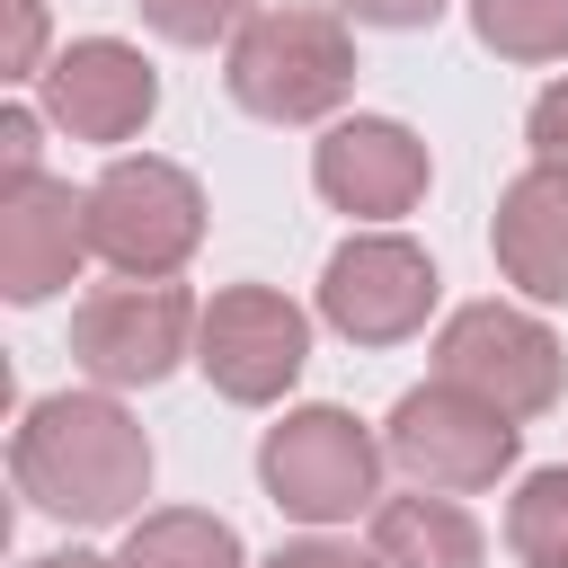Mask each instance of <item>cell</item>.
<instances>
[{"label": "cell", "mask_w": 568, "mask_h": 568, "mask_svg": "<svg viewBox=\"0 0 568 568\" xmlns=\"http://www.w3.org/2000/svg\"><path fill=\"white\" fill-rule=\"evenodd\" d=\"M195 364L222 399L240 408H275L302 364H311V320L302 302H284L275 284H222L204 302V328H195Z\"/></svg>", "instance_id": "ba28073f"}, {"label": "cell", "mask_w": 568, "mask_h": 568, "mask_svg": "<svg viewBox=\"0 0 568 568\" xmlns=\"http://www.w3.org/2000/svg\"><path fill=\"white\" fill-rule=\"evenodd\" d=\"M373 559L382 568H479V524L435 488L382 497L373 506Z\"/></svg>", "instance_id": "5bb4252c"}, {"label": "cell", "mask_w": 568, "mask_h": 568, "mask_svg": "<svg viewBox=\"0 0 568 568\" xmlns=\"http://www.w3.org/2000/svg\"><path fill=\"white\" fill-rule=\"evenodd\" d=\"M124 568H248L240 559V532L204 506H160L124 532Z\"/></svg>", "instance_id": "9a60e30c"}, {"label": "cell", "mask_w": 568, "mask_h": 568, "mask_svg": "<svg viewBox=\"0 0 568 568\" xmlns=\"http://www.w3.org/2000/svg\"><path fill=\"white\" fill-rule=\"evenodd\" d=\"M470 36L497 62H559L568 53V0H470Z\"/></svg>", "instance_id": "2e32d148"}, {"label": "cell", "mask_w": 568, "mask_h": 568, "mask_svg": "<svg viewBox=\"0 0 568 568\" xmlns=\"http://www.w3.org/2000/svg\"><path fill=\"white\" fill-rule=\"evenodd\" d=\"M506 550L524 568H568V462L532 470L506 506Z\"/></svg>", "instance_id": "e0dca14e"}, {"label": "cell", "mask_w": 568, "mask_h": 568, "mask_svg": "<svg viewBox=\"0 0 568 568\" xmlns=\"http://www.w3.org/2000/svg\"><path fill=\"white\" fill-rule=\"evenodd\" d=\"M382 453H390V470H408L417 488H435V497H470V488H497V479L515 470L524 426L497 417L488 399L453 390V382H426V390H408V399L390 408Z\"/></svg>", "instance_id": "8992f818"}, {"label": "cell", "mask_w": 568, "mask_h": 568, "mask_svg": "<svg viewBox=\"0 0 568 568\" xmlns=\"http://www.w3.org/2000/svg\"><path fill=\"white\" fill-rule=\"evenodd\" d=\"M0 169H9V178H36V115H27V106L0 115Z\"/></svg>", "instance_id": "603a6c76"}, {"label": "cell", "mask_w": 568, "mask_h": 568, "mask_svg": "<svg viewBox=\"0 0 568 568\" xmlns=\"http://www.w3.org/2000/svg\"><path fill=\"white\" fill-rule=\"evenodd\" d=\"M195 328L204 311L178 284H98L71 311V364L98 390H151L195 355Z\"/></svg>", "instance_id": "52a82bcc"}, {"label": "cell", "mask_w": 568, "mask_h": 568, "mask_svg": "<svg viewBox=\"0 0 568 568\" xmlns=\"http://www.w3.org/2000/svg\"><path fill=\"white\" fill-rule=\"evenodd\" d=\"M311 186L355 222H399L426 195V142L399 115H346L311 142Z\"/></svg>", "instance_id": "8fae6325"}, {"label": "cell", "mask_w": 568, "mask_h": 568, "mask_svg": "<svg viewBox=\"0 0 568 568\" xmlns=\"http://www.w3.org/2000/svg\"><path fill=\"white\" fill-rule=\"evenodd\" d=\"M337 9H346L355 27H399V36H408V27H435V18H444V0H337Z\"/></svg>", "instance_id": "44dd1931"}, {"label": "cell", "mask_w": 568, "mask_h": 568, "mask_svg": "<svg viewBox=\"0 0 568 568\" xmlns=\"http://www.w3.org/2000/svg\"><path fill=\"white\" fill-rule=\"evenodd\" d=\"M426 311H435V257L399 231H355L320 266V320L346 346H399L426 328Z\"/></svg>", "instance_id": "9c48e42d"}, {"label": "cell", "mask_w": 568, "mask_h": 568, "mask_svg": "<svg viewBox=\"0 0 568 568\" xmlns=\"http://www.w3.org/2000/svg\"><path fill=\"white\" fill-rule=\"evenodd\" d=\"M89 257V195H71L62 178H0V293L18 311L53 302Z\"/></svg>", "instance_id": "7c38bea8"}, {"label": "cell", "mask_w": 568, "mask_h": 568, "mask_svg": "<svg viewBox=\"0 0 568 568\" xmlns=\"http://www.w3.org/2000/svg\"><path fill=\"white\" fill-rule=\"evenodd\" d=\"M27 568H124V559H98V550H44V559H27Z\"/></svg>", "instance_id": "cb8c5ba5"}, {"label": "cell", "mask_w": 568, "mask_h": 568, "mask_svg": "<svg viewBox=\"0 0 568 568\" xmlns=\"http://www.w3.org/2000/svg\"><path fill=\"white\" fill-rule=\"evenodd\" d=\"M204 240V186L178 160H106V178L89 186V248L124 275V284H169Z\"/></svg>", "instance_id": "3957f363"}, {"label": "cell", "mask_w": 568, "mask_h": 568, "mask_svg": "<svg viewBox=\"0 0 568 568\" xmlns=\"http://www.w3.org/2000/svg\"><path fill=\"white\" fill-rule=\"evenodd\" d=\"M133 9H142V27L169 36V44H231V36L257 18V0H133Z\"/></svg>", "instance_id": "ac0fdd59"}, {"label": "cell", "mask_w": 568, "mask_h": 568, "mask_svg": "<svg viewBox=\"0 0 568 568\" xmlns=\"http://www.w3.org/2000/svg\"><path fill=\"white\" fill-rule=\"evenodd\" d=\"M266 568H382L373 550H346V541H284Z\"/></svg>", "instance_id": "7402d4cb"}, {"label": "cell", "mask_w": 568, "mask_h": 568, "mask_svg": "<svg viewBox=\"0 0 568 568\" xmlns=\"http://www.w3.org/2000/svg\"><path fill=\"white\" fill-rule=\"evenodd\" d=\"M382 462L390 453L346 408H328V399L284 408L266 426V444H257V479H266V497L293 524H346V515H364L382 497Z\"/></svg>", "instance_id": "277c9868"}, {"label": "cell", "mask_w": 568, "mask_h": 568, "mask_svg": "<svg viewBox=\"0 0 568 568\" xmlns=\"http://www.w3.org/2000/svg\"><path fill=\"white\" fill-rule=\"evenodd\" d=\"M488 248H497V275L532 302H568V169L532 160L506 195H497V222H488Z\"/></svg>", "instance_id": "4fadbf2b"}, {"label": "cell", "mask_w": 568, "mask_h": 568, "mask_svg": "<svg viewBox=\"0 0 568 568\" xmlns=\"http://www.w3.org/2000/svg\"><path fill=\"white\" fill-rule=\"evenodd\" d=\"M222 89L257 124H320L355 89V36L328 9H257L222 53Z\"/></svg>", "instance_id": "7a4b0ae2"}, {"label": "cell", "mask_w": 568, "mask_h": 568, "mask_svg": "<svg viewBox=\"0 0 568 568\" xmlns=\"http://www.w3.org/2000/svg\"><path fill=\"white\" fill-rule=\"evenodd\" d=\"M524 133H532V160H550V169H568V80H550V89L532 98V115H524Z\"/></svg>", "instance_id": "d6986e66"}, {"label": "cell", "mask_w": 568, "mask_h": 568, "mask_svg": "<svg viewBox=\"0 0 568 568\" xmlns=\"http://www.w3.org/2000/svg\"><path fill=\"white\" fill-rule=\"evenodd\" d=\"M44 115L71 133V142H133L151 115H160V71L124 44V36H80L44 62L36 80Z\"/></svg>", "instance_id": "30bf717a"}, {"label": "cell", "mask_w": 568, "mask_h": 568, "mask_svg": "<svg viewBox=\"0 0 568 568\" xmlns=\"http://www.w3.org/2000/svg\"><path fill=\"white\" fill-rule=\"evenodd\" d=\"M435 382H453V390H470V399H488L497 417L524 426V417H541L559 399L568 355H559V337L532 311H515V302H462L435 328Z\"/></svg>", "instance_id": "5b68a950"}, {"label": "cell", "mask_w": 568, "mask_h": 568, "mask_svg": "<svg viewBox=\"0 0 568 568\" xmlns=\"http://www.w3.org/2000/svg\"><path fill=\"white\" fill-rule=\"evenodd\" d=\"M9 479L36 515L62 524H142L151 497V435L106 390H53L9 435Z\"/></svg>", "instance_id": "6da1fadb"}, {"label": "cell", "mask_w": 568, "mask_h": 568, "mask_svg": "<svg viewBox=\"0 0 568 568\" xmlns=\"http://www.w3.org/2000/svg\"><path fill=\"white\" fill-rule=\"evenodd\" d=\"M9 80H44V9L9 0Z\"/></svg>", "instance_id": "ffe728a7"}]
</instances>
